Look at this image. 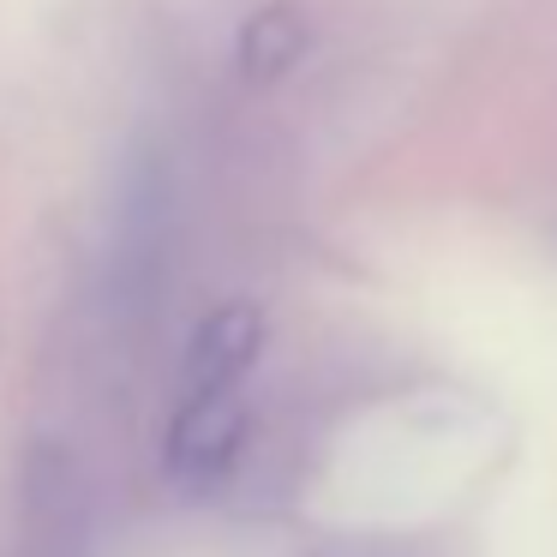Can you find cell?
Segmentation results:
<instances>
[{
    "label": "cell",
    "instance_id": "1",
    "mask_svg": "<svg viewBox=\"0 0 557 557\" xmlns=\"http://www.w3.org/2000/svg\"><path fill=\"white\" fill-rule=\"evenodd\" d=\"M246 449V389H181L162 432V473L181 492H216Z\"/></svg>",
    "mask_w": 557,
    "mask_h": 557
},
{
    "label": "cell",
    "instance_id": "3",
    "mask_svg": "<svg viewBox=\"0 0 557 557\" xmlns=\"http://www.w3.org/2000/svg\"><path fill=\"white\" fill-rule=\"evenodd\" d=\"M306 49H312V13H306L300 0H264V7H252V13L240 18V30H234V66H240V78H252V85L288 78L294 66L306 61Z\"/></svg>",
    "mask_w": 557,
    "mask_h": 557
},
{
    "label": "cell",
    "instance_id": "2",
    "mask_svg": "<svg viewBox=\"0 0 557 557\" xmlns=\"http://www.w3.org/2000/svg\"><path fill=\"white\" fill-rule=\"evenodd\" d=\"M258 354H264V312L252 300H222L186 336L181 389H246Z\"/></svg>",
    "mask_w": 557,
    "mask_h": 557
}]
</instances>
